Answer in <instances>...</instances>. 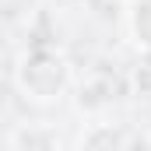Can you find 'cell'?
<instances>
[{
	"label": "cell",
	"instance_id": "4",
	"mask_svg": "<svg viewBox=\"0 0 151 151\" xmlns=\"http://www.w3.org/2000/svg\"><path fill=\"white\" fill-rule=\"evenodd\" d=\"M127 32H130V39L141 49H151V0H130V7H127Z\"/></svg>",
	"mask_w": 151,
	"mask_h": 151
},
{
	"label": "cell",
	"instance_id": "1",
	"mask_svg": "<svg viewBox=\"0 0 151 151\" xmlns=\"http://www.w3.org/2000/svg\"><path fill=\"white\" fill-rule=\"evenodd\" d=\"M14 84L28 102H39V106L60 102L70 88V63L63 53H56L49 46H35L18 60Z\"/></svg>",
	"mask_w": 151,
	"mask_h": 151
},
{
	"label": "cell",
	"instance_id": "2",
	"mask_svg": "<svg viewBox=\"0 0 151 151\" xmlns=\"http://www.w3.org/2000/svg\"><path fill=\"white\" fill-rule=\"evenodd\" d=\"M7 151H63V141H60V130L53 123L28 119L7 134Z\"/></svg>",
	"mask_w": 151,
	"mask_h": 151
},
{
	"label": "cell",
	"instance_id": "3",
	"mask_svg": "<svg viewBox=\"0 0 151 151\" xmlns=\"http://www.w3.org/2000/svg\"><path fill=\"white\" fill-rule=\"evenodd\" d=\"M127 130L113 119H91L77 134V151H127Z\"/></svg>",
	"mask_w": 151,
	"mask_h": 151
}]
</instances>
